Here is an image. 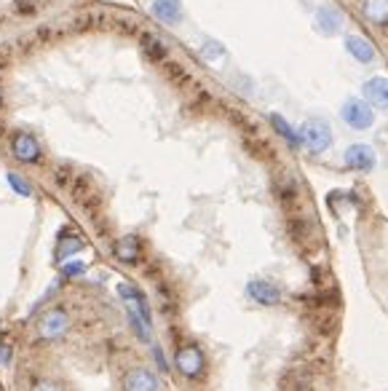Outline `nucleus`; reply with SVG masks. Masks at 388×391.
<instances>
[{
	"instance_id": "16",
	"label": "nucleus",
	"mask_w": 388,
	"mask_h": 391,
	"mask_svg": "<svg viewBox=\"0 0 388 391\" xmlns=\"http://www.w3.org/2000/svg\"><path fill=\"white\" fill-rule=\"evenodd\" d=\"M84 246L86 244H84V239H81V236H67V239L62 236L59 244H57V252H54V260H57V263H64V260H70L75 252H81Z\"/></svg>"
},
{
	"instance_id": "13",
	"label": "nucleus",
	"mask_w": 388,
	"mask_h": 391,
	"mask_svg": "<svg viewBox=\"0 0 388 391\" xmlns=\"http://www.w3.org/2000/svg\"><path fill=\"white\" fill-rule=\"evenodd\" d=\"M343 46H346V51L351 54V60L359 62V64H372L377 57L375 46H372L364 35H346Z\"/></svg>"
},
{
	"instance_id": "25",
	"label": "nucleus",
	"mask_w": 388,
	"mask_h": 391,
	"mask_svg": "<svg viewBox=\"0 0 388 391\" xmlns=\"http://www.w3.org/2000/svg\"><path fill=\"white\" fill-rule=\"evenodd\" d=\"M153 354H156V359H158V367H161V370H166V359H164V354H161V348H158V346H153Z\"/></svg>"
},
{
	"instance_id": "18",
	"label": "nucleus",
	"mask_w": 388,
	"mask_h": 391,
	"mask_svg": "<svg viewBox=\"0 0 388 391\" xmlns=\"http://www.w3.org/2000/svg\"><path fill=\"white\" fill-rule=\"evenodd\" d=\"M142 51H145L150 60H156V62L166 60V46L158 40V35H145L142 38Z\"/></svg>"
},
{
	"instance_id": "12",
	"label": "nucleus",
	"mask_w": 388,
	"mask_h": 391,
	"mask_svg": "<svg viewBox=\"0 0 388 391\" xmlns=\"http://www.w3.org/2000/svg\"><path fill=\"white\" fill-rule=\"evenodd\" d=\"M150 13L156 16L161 25L177 27L182 22V3L180 0H153L150 3Z\"/></svg>"
},
{
	"instance_id": "2",
	"label": "nucleus",
	"mask_w": 388,
	"mask_h": 391,
	"mask_svg": "<svg viewBox=\"0 0 388 391\" xmlns=\"http://www.w3.org/2000/svg\"><path fill=\"white\" fill-rule=\"evenodd\" d=\"M340 118L343 123L353 129V132H367V129H372V123H375V110L359 97H348L343 102V108H340Z\"/></svg>"
},
{
	"instance_id": "19",
	"label": "nucleus",
	"mask_w": 388,
	"mask_h": 391,
	"mask_svg": "<svg viewBox=\"0 0 388 391\" xmlns=\"http://www.w3.org/2000/svg\"><path fill=\"white\" fill-rule=\"evenodd\" d=\"M6 183H8V188H11L13 193L22 196V198H30V196H33L30 183H27L22 174H16V171H8V174H6Z\"/></svg>"
},
{
	"instance_id": "3",
	"label": "nucleus",
	"mask_w": 388,
	"mask_h": 391,
	"mask_svg": "<svg viewBox=\"0 0 388 391\" xmlns=\"http://www.w3.org/2000/svg\"><path fill=\"white\" fill-rule=\"evenodd\" d=\"M67 330H70V317L59 306L49 308L46 314H40V319H38V335L43 341H59Z\"/></svg>"
},
{
	"instance_id": "17",
	"label": "nucleus",
	"mask_w": 388,
	"mask_h": 391,
	"mask_svg": "<svg viewBox=\"0 0 388 391\" xmlns=\"http://www.w3.org/2000/svg\"><path fill=\"white\" fill-rule=\"evenodd\" d=\"M270 126L276 129V135L284 137V140H287V145L300 147V137H297V132L292 129L290 121H287L284 115H279V113H270Z\"/></svg>"
},
{
	"instance_id": "21",
	"label": "nucleus",
	"mask_w": 388,
	"mask_h": 391,
	"mask_svg": "<svg viewBox=\"0 0 388 391\" xmlns=\"http://www.w3.org/2000/svg\"><path fill=\"white\" fill-rule=\"evenodd\" d=\"M59 271L64 279H78V276H84L89 271V266L84 260H64V263H59Z\"/></svg>"
},
{
	"instance_id": "26",
	"label": "nucleus",
	"mask_w": 388,
	"mask_h": 391,
	"mask_svg": "<svg viewBox=\"0 0 388 391\" xmlns=\"http://www.w3.org/2000/svg\"><path fill=\"white\" fill-rule=\"evenodd\" d=\"M0 105H3V86H0Z\"/></svg>"
},
{
	"instance_id": "23",
	"label": "nucleus",
	"mask_w": 388,
	"mask_h": 391,
	"mask_svg": "<svg viewBox=\"0 0 388 391\" xmlns=\"http://www.w3.org/2000/svg\"><path fill=\"white\" fill-rule=\"evenodd\" d=\"M11 365V346L8 343H0V367Z\"/></svg>"
},
{
	"instance_id": "14",
	"label": "nucleus",
	"mask_w": 388,
	"mask_h": 391,
	"mask_svg": "<svg viewBox=\"0 0 388 391\" xmlns=\"http://www.w3.org/2000/svg\"><path fill=\"white\" fill-rule=\"evenodd\" d=\"M113 255H115V260H121V263H126V266H134L137 260H139V255H142V244H139V239L137 236H121L115 244H113Z\"/></svg>"
},
{
	"instance_id": "10",
	"label": "nucleus",
	"mask_w": 388,
	"mask_h": 391,
	"mask_svg": "<svg viewBox=\"0 0 388 391\" xmlns=\"http://www.w3.org/2000/svg\"><path fill=\"white\" fill-rule=\"evenodd\" d=\"M314 27H316V33L324 38L338 35L340 27H343V13H340L335 6H319L314 13Z\"/></svg>"
},
{
	"instance_id": "6",
	"label": "nucleus",
	"mask_w": 388,
	"mask_h": 391,
	"mask_svg": "<svg viewBox=\"0 0 388 391\" xmlns=\"http://www.w3.org/2000/svg\"><path fill=\"white\" fill-rule=\"evenodd\" d=\"M343 161H346V166L353 171H372L375 169V150H372V145H367V142H353V145L346 147V156H343Z\"/></svg>"
},
{
	"instance_id": "15",
	"label": "nucleus",
	"mask_w": 388,
	"mask_h": 391,
	"mask_svg": "<svg viewBox=\"0 0 388 391\" xmlns=\"http://www.w3.org/2000/svg\"><path fill=\"white\" fill-rule=\"evenodd\" d=\"M362 13L372 25H386L388 22V0H364Z\"/></svg>"
},
{
	"instance_id": "4",
	"label": "nucleus",
	"mask_w": 388,
	"mask_h": 391,
	"mask_svg": "<svg viewBox=\"0 0 388 391\" xmlns=\"http://www.w3.org/2000/svg\"><path fill=\"white\" fill-rule=\"evenodd\" d=\"M8 147H11L13 161H19V164H25V166L40 164V159H43V147H40V142H38L30 132H16V135L11 137V145Z\"/></svg>"
},
{
	"instance_id": "11",
	"label": "nucleus",
	"mask_w": 388,
	"mask_h": 391,
	"mask_svg": "<svg viewBox=\"0 0 388 391\" xmlns=\"http://www.w3.org/2000/svg\"><path fill=\"white\" fill-rule=\"evenodd\" d=\"M246 295H249L255 303H260V306H279L281 303V290L266 279L249 281V284H246Z\"/></svg>"
},
{
	"instance_id": "1",
	"label": "nucleus",
	"mask_w": 388,
	"mask_h": 391,
	"mask_svg": "<svg viewBox=\"0 0 388 391\" xmlns=\"http://www.w3.org/2000/svg\"><path fill=\"white\" fill-rule=\"evenodd\" d=\"M297 137H300V145L308 150V153H327L329 145H332V129L324 118H308L303 121V126L297 129Z\"/></svg>"
},
{
	"instance_id": "22",
	"label": "nucleus",
	"mask_w": 388,
	"mask_h": 391,
	"mask_svg": "<svg viewBox=\"0 0 388 391\" xmlns=\"http://www.w3.org/2000/svg\"><path fill=\"white\" fill-rule=\"evenodd\" d=\"M201 57H204L207 62H217L219 57H225V49H222V43L207 38V40H204V46H201Z\"/></svg>"
},
{
	"instance_id": "9",
	"label": "nucleus",
	"mask_w": 388,
	"mask_h": 391,
	"mask_svg": "<svg viewBox=\"0 0 388 391\" xmlns=\"http://www.w3.org/2000/svg\"><path fill=\"white\" fill-rule=\"evenodd\" d=\"M364 102L377 110H388V75H375L362 86Z\"/></svg>"
},
{
	"instance_id": "7",
	"label": "nucleus",
	"mask_w": 388,
	"mask_h": 391,
	"mask_svg": "<svg viewBox=\"0 0 388 391\" xmlns=\"http://www.w3.org/2000/svg\"><path fill=\"white\" fill-rule=\"evenodd\" d=\"M121 389L123 391H161V380L153 370L147 367H134L129 370L121 380Z\"/></svg>"
},
{
	"instance_id": "8",
	"label": "nucleus",
	"mask_w": 388,
	"mask_h": 391,
	"mask_svg": "<svg viewBox=\"0 0 388 391\" xmlns=\"http://www.w3.org/2000/svg\"><path fill=\"white\" fill-rule=\"evenodd\" d=\"M118 298H121L123 303H126V308H132L134 314L142 319L145 324H153V317H150V306H147L145 295L139 293L134 284L121 281V284H118Z\"/></svg>"
},
{
	"instance_id": "20",
	"label": "nucleus",
	"mask_w": 388,
	"mask_h": 391,
	"mask_svg": "<svg viewBox=\"0 0 388 391\" xmlns=\"http://www.w3.org/2000/svg\"><path fill=\"white\" fill-rule=\"evenodd\" d=\"M126 319H129V324H132L134 335H137L142 343H150V324H145L142 319L134 314L132 308H126Z\"/></svg>"
},
{
	"instance_id": "24",
	"label": "nucleus",
	"mask_w": 388,
	"mask_h": 391,
	"mask_svg": "<svg viewBox=\"0 0 388 391\" xmlns=\"http://www.w3.org/2000/svg\"><path fill=\"white\" fill-rule=\"evenodd\" d=\"M33 391H62L57 383H51V380H40V383H35L33 386Z\"/></svg>"
},
{
	"instance_id": "5",
	"label": "nucleus",
	"mask_w": 388,
	"mask_h": 391,
	"mask_svg": "<svg viewBox=\"0 0 388 391\" xmlns=\"http://www.w3.org/2000/svg\"><path fill=\"white\" fill-rule=\"evenodd\" d=\"M174 367H177V373H180L182 378H198V375L204 373V367H207L204 351H201L195 343L182 346L180 351L174 354Z\"/></svg>"
}]
</instances>
